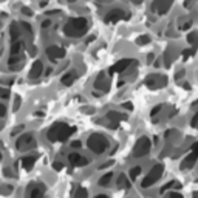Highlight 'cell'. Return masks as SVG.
<instances>
[{
    "label": "cell",
    "mask_w": 198,
    "mask_h": 198,
    "mask_svg": "<svg viewBox=\"0 0 198 198\" xmlns=\"http://www.w3.org/2000/svg\"><path fill=\"white\" fill-rule=\"evenodd\" d=\"M88 30V22L85 17H76V19H71L65 23L64 27V33L67 37H71V39H77L80 36H84Z\"/></svg>",
    "instance_id": "obj_1"
},
{
    "label": "cell",
    "mask_w": 198,
    "mask_h": 198,
    "mask_svg": "<svg viewBox=\"0 0 198 198\" xmlns=\"http://www.w3.org/2000/svg\"><path fill=\"white\" fill-rule=\"evenodd\" d=\"M73 130H74V129L70 127V126L65 124V122H56V124H53V126L48 129L47 138H48V141H51V142H56V141H67V139L71 136Z\"/></svg>",
    "instance_id": "obj_2"
},
{
    "label": "cell",
    "mask_w": 198,
    "mask_h": 198,
    "mask_svg": "<svg viewBox=\"0 0 198 198\" xmlns=\"http://www.w3.org/2000/svg\"><path fill=\"white\" fill-rule=\"evenodd\" d=\"M87 144H88V149H90L93 153H96V155L104 153V152L109 149V146H110V144H109V139H107L104 135H101V133H93V135H90Z\"/></svg>",
    "instance_id": "obj_3"
},
{
    "label": "cell",
    "mask_w": 198,
    "mask_h": 198,
    "mask_svg": "<svg viewBox=\"0 0 198 198\" xmlns=\"http://www.w3.org/2000/svg\"><path fill=\"white\" fill-rule=\"evenodd\" d=\"M163 172H164V166H163V164H156V166H153V167L150 169V172L147 173V176L142 179L141 186H142V187H150L153 183H156V181L161 178Z\"/></svg>",
    "instance_id": "obj_4"
},
{
    "label": "cell",
    "mask_w": 198,
    "mask_h": 198,
    "mask_svg": "<svg viewBox=\"0 0 198 198\" xmlns=\"http://www.w3.org/2000/svg\"><path fill=\"white\" fill-rule=\"evenodd\" d=\"M150 147H152V141L147 138V136H142L138 139V142L135 144V149H133V156L135 158H139V156H144L150 152Z\"/></svg>",
    "instance_id": "obj_5"
},
{
    "label": "cell",
    "mask_w": 198,
    "mask_h": 198,
    "mask_svg": "<svg viewBox=\"0 0 198 198\" xmlns=\"http://www.w3.org/2000/svg\"><path fill=\"white\" fill-rule=\"evenodd\" d=\"M144 82H146V85H149V87H152V88H161V87H164V85L167 84V77L156 73V74L147 76Z\"/></svg>",
    "instance_id": "obj_6"
},
{
    "label": "cell",
    "mask_w": 198,
    "mask_h": 198,
    "mask_svg": "<svg viewBox=\"0 0 198 198\" xmlns=\"http://www.w3.org/2000/svg\"><path fill=\"white\" fill-rule=\"evenodd\" d=\"M16 147L19 150H30L31 147H34V138L31 133H23L22 136L17 138L16 141Z\"/></svg>",
    "instance_id": "obj_7"
},
{
    "label": "cell",
    "mask_w": 198,
    "mask_h": 198,
    "mask_svg": "<svg viewBox=\"0 0 198 198\" xmlns=\"http://www.w3.org/2000/svg\"><path fill=\"white\" fill-rule=\"evenodd\" d=\"M173 5V0H153L152 2V11L158 14H166L170 6Z\"/></svg>",
    "instance_id": "obj_8"
},
{
    "label": "cell",
    "mask_w": 198,
    "mask_h": 198,
    "mask_svg": "<svg viewBox=\"0 0 198 198\" xmlns=\"http://www.w3.org/2000/svg\"><path fill=\"white\" fill-rule=\"evenodd\" d=\"M47 56L50 57V60H59L62 57H65V50L62 47H57V45H51L47 48Z\"/></svg>",
    "instance_id": "obj_9"
},
{
    "label": "cell",
    "mask_w": 198,
    "mask_h": 198,
    "mask_svg": "<svg viewBox=\"0 0 198 198\" xmlns=\"http://www.w3.org/2000/svg\"><path fill=\"white\" fill-rule=\"evenodd\" d=\"M126 16H127V14H126V11H124V10H121V8H118V10H112V11H109V13L105 14L104 20H105L107 23H113V22L122 20Z\"/></svg>",
    "instance_id": "obj_10"
},
{
    "label": "cell",
    "mask_w": 198,
    "mask_h": 198,
    "mask_svg": "<svg viewBox=\"0 0 198 198\" xmlns=\"http://www.w3.org/2000/svg\"><path fill=\"white\" fill-rule=\"evenodd\" d=\"M45 187L42 184H31L27 190V198H42Z\"/></svg>",
    "instance_id": "obj_11"
},
{
    "label": "cell",
    "mask_w": 198,
    "mask_h": 198,
    "mask_svg": "<svg viewBox=\"0 0 198 198\" xmlns=\"http://www.w3.org/2000/svg\"><path fill=\"white\" fill-rule=\"evenodd\" d=\"M132 64H133V59H121V60H118L110 70H112V73H122V71H126Z\"/></svg>",
    "instance_id": "obj_12"
},
{
    "label": "cell",
    "mask_w": 198,
    "mask_h": 198,
    "mask_svg": "<svg viewBox=\"0 0 198 198\" xmlns=\"http://www.w3.org/2000/svg\"><path fill=\"white\" fill-rule=\"evenodd\" d=\"M94 88L99 90V91H107V90H109V79H107L105 73H101V74L96 77V80H94Z\"/></svg>",
    "instance_id": "obj_13"
},
{
    "label": "cell",
    "mask_w": 198,
    "mask_h": 198,
    "mask_svg": "<svg viewBox=\"0 0 198 198\" xmlns=\"http://www.w3.org/2000/svg\"><path fill=\"white\" fill-rule=\"evenodd\" d=\"M68 159H70V163H71L73 166H76V167H84V166L88 164V159H87L85 156L79 155V153H71V155L68 156Z\"/></svg>",
    "instance_id": "obj_14"
},
{
    "label": "cell",
    "mask_w": 198,
    "mask_h": 198,
    "mask_svg": "<svg viewBox=\"0 0 198 198\" xmlns=\"http://www.w3.org/2000/svg\"><path fill=\"white\" fill-rule=\"evenodd\" d=\"M43 73V64L40 62V60H36L34 64H33V67H31V70H30V79H37V77H40V74Z\"/></svg>",
    "instance_id": "obj_15"
},
{
    "label": "cell",
    "mask_w": 198,
    "mask_h": 198,
    "mask_svg": "<svg viewBox=\"0 0 198 198\" xmlns=\"http://www.w3.org/2000/svg\"><path fill=\"white\" fill-rule=\"evenodd\" d=\"M196 156H198V153L192 150V152H190V153H189V155L184 158V159H183V163H181V169H183V170H187V169H190V167L195 164V161H196Z\"/></svg>",
    "instance_id": "obj_16"
},
{
    "label": "cell",
    "mask_w": 198,
    "mask_h": 198,
    "mask_svg": "<svg viewBox=\"0 0 198 198\" xmlns=\"http://www.w3.org/2000/svg\"><path fill=\"white\" fill-rule=\"evenodd\" d=\"M19 36H20V28H19V23H11V27H10V37H11V40L14 42V40H19Z\"/></svg>",
    "instance_id": "obj_17"
},
{
    "label": "cell",
    "mask_w": 198,
    "mask_h": 198,
    "mask_svg": "<svg viewBox=\"0 0 198 198\" xmlns=\"http://www.w3.org/2000/svg\"><path fill=\"white\" fill-rule=\"evenodd\" d=\"M23 47H25V43H23L22 40H14L13 45H11V54H13V56L20 54L22 50H23Z\"/></svg>",
    "instance_id": "obj_18"
},
{
    "label": "cell",
    "mask_w": 198,
    "mask_h": 198,
    "mask_svg": "<svg viewBox=\"0 0 198 198\" xmlns=\"http://www.w3.org/2000/svg\"><path fill=\"white\" fill-rule=\"evenodd\" d=\"M76 71H68L67 74H64L62 76V79H60V82L64 84V85H71L73 82H74V79H76Z\"/></svg>",
    "instance_id": "obj_19"
},
{
    "label": "cell",
    "mask_w": 198,
    "mask_h": 198,
    "mask_svg": "<svg viewBox=\"0 0 198 198\" xmlns=\"http://www.w3.org/2000/svg\"><path fill=\"white\" fill-rule=\"evenodd\" d=\"M34 163H36V156H25V158H22V166H23V169H27V170L33 169Z\"/></svg>",
    "instance_id": "obj_20"
},
{
    "label": "cell",
    "mask_w": 198,
    "mask_h": 198,
    "mask_svg": "<svg viewBox=\"0 0 198 198\" xmlns=\"http://www.w3.org/2000/svg\"><path fill=\"white\" fill-rule=\"evenodd\" d=\"M107 119H110V121H115V122H119L121 119H124V115H121V113H118V112H109L107 113Z\"/></svg>",
    "instance_id": "obj_21"
},
{
    "label": "cell",
    "mask_w": 198,
    "mask_h": 198,
    "mask_svg": "<svg viewBox=\"0 0 198 198\" xmlns=\"http://www.w3.org/2000/svg\"><path fill=\"white\" fill-rule=\"evenodd\" d=\"M112 178H113V173L112 172H109V173H105L104 176H101V179H99V186H109L110 184V181H112Z\"/></svg>",
    "instance_id": "obj_22"
},
{
    "label": "cell",
    "mask_w": 198,
    "mask_h": 198,
    "mask_svg": "<svg viewBox=\"0 0 198 198\" xmlns=\"http://www.w3.org/2000/svg\"><path fill=\"white\" fill-rule=\"evenodd\" d=\"M130 186V181L126 175H119L118 178V187H129Z\"/></svg>",
    "instance_id": "obj_23"
},
{
    "label": "cell",
    "mask_w": 198,
    "mask_h": 198,
    "mask_svg": "<svg viewBox=\"0 0 198 198\" xmlns=\"http://www.w3.org/2000/svg\"><path fill=\"white\" fill-rule=\"evenodd\" d=\"M139 173H141V167H139V166H136V167L130 169V178H132V179L138 178V176H139Z\"/></svg>",
    "instance_id": "obj_24"
},
{
    "label": "cell",
    "mask_w": 198,
    "mask_h": 198,
    "mask_svg": "<svg viewBox=\"0 0 198 198\" xmlns=\"http://www.w3.org/2000/svg\"><path fill=\"white\" fill-rule=\"evenodd\" d=\"M187 42L192 43V45H195V43L198 42V34H196V33H190V34L187 36Z\"/></svg>",
    "instance_id": "obj_25"
},
{
    "label": "cell",
    "mask_w": 198,
    "mask_h": 198,
    "mask_svg": "<svg viewBox=\"0 0 198 198\" xmlns=\"http://www.w3.org/2000/svg\"><path fill=\"white\" fill-rule=\"evenodd\" d=\"M149 42H150V37H149L147 34H144V36H141V37L138 39V43H139V45H147Z\"/></svg>",
    "instance_id": "obj_26"
},
{
    "label": "cell",
    "mask_w": 198,
    "mask_h": 198,
    "mask_svg": "<svg viewBox=\"0 0 198 198\" xmlns=\"http://www.w3.org/2000/svg\"><path fill=\"white\" fill-rule=\"evenodd\" d=\"M20 59H22V57H20V54H17V56H11V57H10V60H8V65H10V67H13V65H14V64H17Z\"/></svg>",
    "instance_id": "obj_27"
},
{
    "label": "cell",
    "mask_w": 198,
    "mask_h": 198,
    "mask_svg": "<svg viewBox=\"0 0 198 198\" xmlns=\"http://www.w3.org/2000/svg\"><path fill=\"white\" fill-rule=\"evenodd\" d=\"M88 195H87V190L85 189H79L77 192H76V196L74 198H87Z\"/></svg>",
    "instance_id": "obj_28"
},
{
    "label": "cell",
    "mask_w": 198,
    "mask_h": 198,
    "mask_svg": "<svg viewBox=\"0 0 198 198\" xmlns=\"http://www.w3.org/2000/svg\"><path fill=\"white\" fill-rule=\"evenodd\" d=\"M190 126L195 127V129H198V112L193 115V118H192V121H190Z\"/></svg>",
    "instance_id": "obj_29"
},
{
    "label": "cell",
    "mask_w": 198,
    "mask_h": 198,
    "mask_svg": "<svg viewBox=\"0 0 198 198\" xmlns=\"http://www.w3.org/2000/svg\"><path fill=\"white\" fill-rule=\"evenodd\" d=\"M8 96H10V90H8V88H0V97L6 99Z\"/></svg>",
    "instance_id": "obj_30"
},
{
    "label": "cell",
    "mask_w": 198,
    "mask_h": 198,
    "mask_svg": "<svg viewBox=\"0 0 198 198\" xmlns=\"http://www.w3.org/2000/svg\"><path fill=\"white\" fill-rule=\"evenodd\" d=\"M19 27H22L25 31H28V33H31V25L28 23V22H20L19 23Z\"/></svg>",
    "instance_id": "obj_31"
},
{
    "label": "cell",
    "mask_w": 198,
    "mask_h": 198,
    "mask_svg": "<svg viewBox=\"0 0 198 198\" xmlns=\"http://www.w3.org/2000/svg\"><path fill=\"white\" fill-rule=\"evenodd\" d=\"M161 110H163V105L159 104V105H156V107H155V109H153V110L150 112V115H152V116H155V115H158V113H159Z\"/></svg>",
    "instance_id": "obj_32"
},
{
    "label": "cell",
    "mask_w": 198,
    "mask_h": 198,
    "mask_svg": "<svg viewBox=\"0 0 198 198\" xmlns=\"http://www.w3.org/2000/svg\"><path fill=\"white\" fill-rule=\"evenodd\" d=\"M169 198H183V195L178 193V192H170L169 193Z\"/></svg>",
    "instance_id": "obj_33"
},
{
    "label": "cell",
    "mask_w": 198,
    "mask_h": 198,
    "mask_svg": "<svg viewBox=\"0 0 198 198\" xmlns=\"http://www.w3.org/2000/svg\"><path fill=\"white\" fill-rule=\"evenodd\" d=\"M6 115V107L3 104H0V116H5Z\"/></svg>",
    "instance_id": "obj_34"
},
{
    "label": "cell",
    "mask_w": 198,
    "mask_h": 198,
    "mask_svg": "<svg viewBox=\"0 0 198 198\" xmlns=\"http://www.w3.org/2000/svg\"><path fill=\"white\" fill-rule=\"evenodd\" d=\"M80 146H82L80 141H73V142H71V147H74V149H79Z\"/></svg>",
    "instance_id": "obj_35"
},
{
    "label": "cell",
    "mask_w": 198,
    "mask_h": 198,
    "mask_svg": "<svg viewBox=\"0 0 198 198\" xmlns=\"http://www.w3.org/2000/svg\"><path fill=\"white\" fill-rule=\"evenodd\" d=\"M51 25V20H45V22H42V28H48Z\"/></svg>",
    "instance_id": "obj_36"
},
{
    "label": "cell",
    "mask_w": 198,
    "mask_h": 198,
    "mask_svg": "<svg viewBox=\"0 0 198 198\" xmlns=\"http://www.w3.org/2000/svg\"><path fill=\"white\" fill-rule=\"evenodd\" d=\"M62 167H64V164H62V163H54V169H56V170H60Z\"/></svg>",
    "instance_id": "obj_37"
},
{
    "label": "cell",
    "mask_w": 198,
    "mask_h": 198,
    "mask_svg": "<svg viewBox=\"0 0 198 198\" xmlns=\"http://www.w3.org/2000/svg\"><path fill=\"white\" fill-rule=\"evenodd\" d=\"M22 13H23V14H27V16H31V14H33V11H30V10H27V8H23V10H22Z\"/></svg>",
    "instance_id": "obj_38"
},
{
    "label": "cell",
    "mask_w": 198,
    "mask_h": 198,
    "mask_svg": "<svg viewBox=\"0 0 198 198\" xmlns=\"http://www.w3.org/2000/svg\"><path fill=\"white\" fill-rule=\"evenodd\" d=\"M192 54V50H186V51H183V56L184 57H187V56H190Z\"/></svg>",
    "instance_id": "obj_39"
},
{
    "label": "cell",
    "mask_w": 198,
    "mask_h": 198,
    "mask_svg": "<svg viewBox=\"0 0 198 198\" xmlns=\"http://www.w3.org/2000/svg\"><path fill=\"white\" fill-rule=\"evenodd\" d=\"M124 109H127V110H132V102L129 104V102H126L124 104Z\"/></svg>",
    "instance_id": "obj_40"
},
{
    "label": "cell",
    "mask_w": 198,
    "mask_h": 198,
    "mask_svg": "<svg viewBox=\"0 0 198 198\" xmlns=\"http://www.w3.org/2000/svg\"><path fill=\"white\" fill-rule=\"evenodd\" d=\"M94 198H107V195H104V193H101V195H96Z\"/></svg>",
    "instance_id": "obj_41"
},
{
    "label": "cell",
    "mask_w": 198,
    "mask_h": 198,
    "mask_svg": "<svg viewBox=\"0 0 198 198\" xmlns=\"http://www.w3.org/2000/svg\"><path fill=\"white\" fill-rule=\"evenodd\" d=\"M68 3H74V2H77V0H67Z\"/></svg>",
    "instance_id": "obj_42"
}]
</instances>
